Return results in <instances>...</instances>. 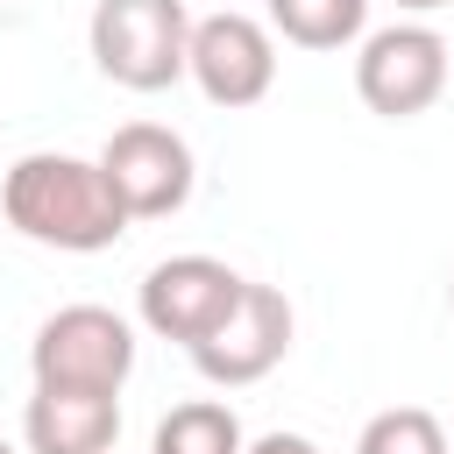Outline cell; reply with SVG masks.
<instances>
[{"label":"cell","instance_id":"obj_1","mask_svg":"<svg viewBox=\"0 0 454 454\" xmlns=\"http://www.w3.org/2000/svg\"><path fill=\"white\" fill-rule=\"evenodd\" d=\"M0 220L21 241L57 248V255H99V248H114L135 227L128 206L114 199L99 156H64V149H35V156L7 163V177H0Z\"/></svg>","mask_w":454,"mask_h":454},{"label":"cell","instance_id":"obj_2","mask_svg":"<svg viewBox=\"0 0 454 454\" xmlns=\"http://www.w3.org/2000/svg\"><path fill=\"white\" fill-rule=\"evenodd\" d=\"M85 43H92L99 78H114L121 92H163L184 78L192 14L184 0H99Z\"/></svg>","mask_w":454,"mask_h":454},{"label":"cell","instance_id":"obj_3","mask_svg":"<svg viewBox=\"0 0 454 454\" xmlns=\"http://www.w3.org/2000/svg\"><path fill=\"white\" fill-rule=\"evenodd\" d=\"M447 71H454V57L433 21H390L355 43V92L383 121H419L447 92Z\"/></svg>","mask_w":454,"mask_h":454},{"label":"cell","instance_id":"obj_4","mask_svg":"<svg viewBox=\"0 0 454 454\" xmlns=\"http://www.w3.org/2000/svg\"><path fill=\"white\" fill-rule=\"evenodd\" d=\"M28 376L71 390H121L135 376V326L114 305H57L28 340Z\"/></svg>","mask_w":454,"mask_h":454},{"label":"cell","instance_id":"obj_5","mask_svg":"<svg viewBox=\"0 0 454 454\" xmlns=\"http://www.w3.org/2000/svg\"><path fill=\"white\" fill-rule=\"evenodd\" d=\"M99 170L114 184V199L128 206V220H170L184 213L192 184H199V163H192V142L163 121H128L106 135L99 149Z\"/></svg>","mask_w":454,"mask_h":454},{"label":"cell","instance_id":"obj_6","mask_svg":"<svg viewBox=\"0 0 454 454\" xmlns=\"http://www.w3.org/2000/svg\"><path fill=\"white\" fill-rule=\"evenodd\" d=\"M184 78H192L213 106H227V114L270 99V85H277V35H270V21L241 14V7H220V14L192 21Z\"/></svg>","mask_w":454,"mask_h":454},{"label":"cell","instance_id":"obj_7","mask_svg":"<svg viewBox=\"0 0 454 454\" xmlns=\"http://www.w3.org/2000/svg\"><path fill=\"white\" fill-rule=\"evenodd\" d=\"M241 270L220 262V255H163L142 291H135V319L156 333V340H177V348H199L241 298Z\"/></svg>","mask_w":454,"mask_h":454},{"label":"cell","instance_id":"obj_8","mask_svg":"<svg viewBox=\"0 0 454 454\" xmlns=\"http://www.w3.org/2000/svg\"><path fill=\"white\" fill-rule=\"evenodd\" d=\"M291 333H298L291 298H284L277 284H241L234 312H227L199 348H184V355H192V369H199L206 383L241 390V383H262V376L291 355Z\"/></svg>","mask_w":454,"mask_h":454},{"label":"cell","instance_id":"obj_9","mask_svg":"<svg viewBox=\"0 0 454 454\" xmlns=\"http://www.w3.org/2000/svg\"><path fill=\"white\" fill-rule=\"evenodd\" d=\"M114 440H121V390L35 383V397L21 404L28 454H114Z\"/></svg>","mask_w":454,"mask_h":454},{"label":"cell","instance_id":"obj_10","mask_svg":"<svg viewBox=\"0 0 454 454\" xmlns=\"http://www.w3.org/2000/svg\"><path fill=\"white\" fill-rule=\"evenodd\" d=\"M262 21L291 50H348L369 35V0H262Z\"/></svg>","mask_w":454,"mask_h":454},{"label":"cell","instance_id":"obj_11","mask_svg":"<svg viewBox=\"0 0 454 454\" xmlns=\"http://www.w3.org/2000/svg\"><path fill=\"white\" fill-rule=\"evenodd\" d=\"M241 447H248V433H241L234 404H220V397H184L149 433V454H241Z\"/></svg>","mask_w":454,"mask_h":454},{"label":"cell","instance_id":"obj_12","mask_svg":"<svg viewBox=\"0 0 454 454\" xmlns=\"http://www.w3.org/2000/svg\"><path fill=\"white\" fill-rule=\"evenodd\" d=\"M355 454H454V440L426 404H390L355 433Z\"/></svg>","mask_w":454,"mask_h":454},{"label":"cell","instance_id":"obj_13","mask_svg":"<svg viewBox=\"0 0 454 454\" xmlns=\"http://www.w3.org/2000/svg\"><path fill=\"white\" fill-rule=\"evenodd\" d=\"M241 454H326V447H319V440H305V433H284V426H277V433H262V440H248Z\"/></svg>","mask_w":454,"mask_h":454},{"label":"cell","instance_id":"obj_14","mask_svg":"<svg viewBox=\"0 0 454 454\" xmlns=\"http://www.w3.org/2000/svg\"><path fill=\"white\" fill-rule=\"evenodd\" d=\"M397 14H411V21H426V14H440V7H454V0H390Z\"/></svg>","mask_w":454,"mask_h":454},{"label":"cell","instance_id":"obj_15","mask_svg":"<svg viewBox=\"0 0 454 454\" xmlns=\"http://www.w3.org/2000/svg\"><path fill=\"white\" fill-rule=\"evenodd\" d=\"M0 454H14V447H7V440H0Z\"/></svg>","mask_w":454,"mask_h":454},{"label":"cell","instance_id":"obj_16","mask_svg":"<svg viewBox=\"0 0 454 454\" xmlns=\"http://www.w3.org/2000/svg\"><path fill=\"white\" fill-rule=\"evenodd\" d=\"M447 305H454V284H447Z\"/></svg>","mask_w":454,"mask_h":454},{"label":"cell","instance_id":"obj_17","mask_svg":"<svg viewBox=\"0 0 454 454\" xmlns=\"http://www.w3.org/2000/svg\"><path fill=\"white\" fill-rule=\"evenodd\" d=\"M447 440H454V426H447Z\"/></svg>","mask_w":454,"mask_h":454}]
</instances>
